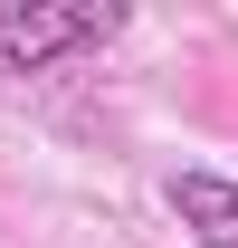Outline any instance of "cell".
Wrapping results in <instances>:
<instances>
[{
	"label": "cell",
	"mask_w": 238,
	"mask_h": 248,
	"mask_svg": "<svg viewBox=\"0 0 238 248\" xmlns=\"http://www.w3.org/2000/svg\"><path fill=\"white\" fill-rule=\"evenodd\" d=\"M124 29V10H0V77H48Z\"/></svg>",
	"instance_id": "6da1fadb"
},
{
	"label": "cell",
	"mask_w": 238,
	"mask_h": 248,
	"mask_svg": "<svg viewBox=\"0 0 238 248\" xmlns=\"http://www.w3.org/2000/svg\"><path fill=\"white\" fill-rule=\"evenodd\" d=\"M172 219L191 229L200 248H238V182L229 172H172Z\"/></svg>",
	"instance_id": "7a4b0ae2"
}]
</instances>
